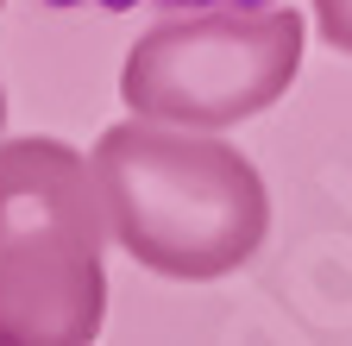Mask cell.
Segmentation results:
<instances>
[{"label": "cell", "mask_w": 352, "mask_h": 346, "mask_svg": "<svg viewBox=\"0 0 352 346\" xmlns=\"http://www.w3.org/2000/svg\"><path fill=\"white\" fill-rule=\"evenodd\" d=\"M0 7H7V0H0Z\"/></svg>", "instance_id": "6"}, {"label": "cell", "mask_w": 352, "mask_h": 346, "mask_svg": "<svg viewBox=\"0 0 352 346\" xmlns=\"http://www.w3.org/2000/svg\"><path fill=\"white\" fill-rule=\"evenodd\" d=\"M95 158L63 139L0 145V346H88L107 321Z\"/></svg>", "instance_id": "2"}, {"label": "cell", "mask_w": 352, "mask_h": 346, "mask_svg": "<svg viewBox=\"0 0 352 346\" xmlns=\"http://www.w3.org/2000/svg\"><path fill=\"white\" fill-rule=\"evenodd\" d=\"M95 177L113 239L170 283L233 277L271 233L258 164L227 139H201V126L132 113L95 139Z\"/></svg>", "instance_id": "1"}, {"label": "cell", "mask_w": 352, "mask_h": 346, "mask_svg": "<svg viewBox=\"0 0 352 346\" xmlns=\"http://www.w3.org/2000/svg\"><path fill=\"white\" fill-rule=\"evenodd\" d=\"M302 45L308 32L296 7H208L157 19L120 63V101L145 120L220 133L289 95Z\"/></svg>", "instance_id": "3"}, {"label": "cell", "mask_w": 352, "mask_h": 346, "mask_svg": "<svg viewBox=\"0 0 352 346\" xmlns=\"http://www.w3.org/2000/svg\"><path fill=\"white\" fill-rule=\"evenodd\" d=\"M315 25H321V38L333 51L352 57V0H315Z\"/></svg>", "instance_id": "4"}, {"label": "cell", "mask_w": 352, "mask_h": 346, "mask_svg": "<svg viewBox=\"0 0 352 346\" xmlns=\"http://www.w3.org/2000/svg\"><path fill=\"white\" fill-rule=\"evenodd\" d=\"M0 126H7V89H0Z\"/></svg>", "instance_id": "5"}]
</instances>
